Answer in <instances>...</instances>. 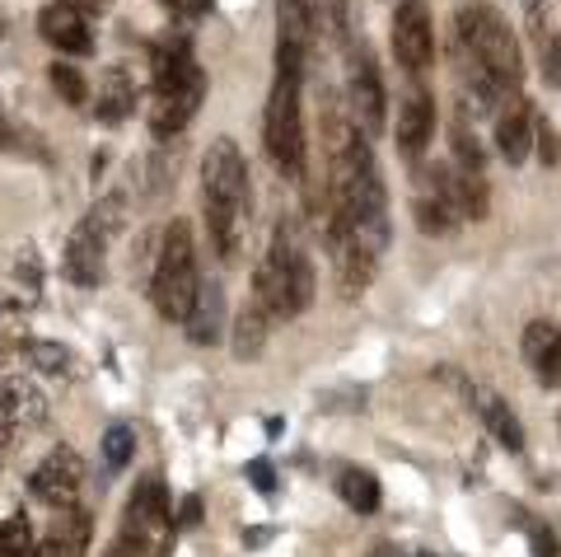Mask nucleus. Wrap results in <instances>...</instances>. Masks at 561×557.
Segmentation results:
<instances>
[{"label":"nucleus","mask_w":561,"mask_h":557,"mask_svg":"<svg viewBox=\"0 0 561 557\" xmlns=\"http://www.w3.org/2000/svg\"><path fill=\"white\" fill-rule=\"evenodd\" d=\"M328 212H323V235L328 239H351L365 253L383 258L393 243V220H389V193H383L379 164L370 155V136H365L351 117L328 122Z\"/></svg>","instance_id":"obj_1"},{"label":"nucleus","mask_w":561,"mask_h":557,"mask_svg":"<svg viewBox=\"0 0 561 557\" xmlns=\"http://www.w3.org/2000/svg\"><path fill=\"white\" fill-rule=\"evenodd\" d=\"M202 202H206V230L210 243L225 263L239 258V243L249 235V206H253V187H249V164L243 150L230 136H216L202 155Z\"/></svg>","instance_id":"obj_2"},{"label":"nucleus","mask_w":561,"mask_h":557,"mask_svg":"<svg viewBox=\"0 0 561 557\" xmlns=\"http://www.w3.org/2000/svg\"><path fill=\"white\" fill-rule=\"evenodd\" d=\"M305 66H309V52L276 43V76H272L267 113H262V146H267L276 173H286V179H305L309 169V132L300 113Z\"/></svg>","instance_id":"obj_3"},{"label":"nucleus","mask_w":561,"mask_h":557,"mask_svg":"<svg viewBox=\"0 0 561 557\" xmlns=\"http://www.w3.org/2000/svg\"><path fill=\"white\" fill-rule=\"evenodd\" d=\"M150 76H154L150 132H154V141H169L206 103V71L197 66V57H192V47L183 38H164L150 52Z\"/></svg>","instance_id":"obj_4"},{"label":"nucleus","mask_w":561,"mask_h":557,"mask_svg":"<svg viewBox=\"0 0 561 557\" xmlns=\"http://www.w3.org/2000/svg\"><path fill=\"white\" fill-rule=\"evenodd\" d=\"M253 295L262 300V309H267L272 319H280V323L309 309V300H313V263H309V249H305L300 230H295V220H276L267 253H262V263L253 272Z\"/></svg>","instance_id":"obj_5"},{"label":"nucleus","mask_w":561,"mask_h":557,"mask_svg":"<svg viewBox=\"0 0 561 557\" xmlns=\"http://www.w3.org/2000/svg\"><path fill=\"white\" fill-rule=\"evenodd\" d=\"M197 291H202V272H197L192 220H169V230L160 235V249H154V268H150V300L160 309V319L187 323L192 305H197Z\"/></svg>","instance_id":"obj_6"},{"label":"nucleus","mask_w":561,"mask_h":557,"mask_svg":"<svg viewBox=\"0 0 561 557\" xmlns=\"http://www.w3.org/2000/svg\"><path fill=\"white\" fill-rule=\"evenodd\" d=\"M122 230V197H103L90 216H84L76 230H70L66 249H61V272L70 286H103L108 282V249Z\"/></svg>","instance_id":"obj_7"},{"label":"nucleus","mask_w":561,"mask_h":557,"mask_svg":"<svg viewBox=\"0 0 561 557\" xmlns=\"http://www.w3.org/2000/svg\"><path fill=\"white\" fill-rule=\"evenodd\" d=\"M346 103H351V122L365 136H379L389 127V94H383L379 66L365 43H346Z\"/></svg>","instance_id":"obj_8"},{"label":"nucleus","mask_w":561,"mask_h":557,"mask_svg":"<svg viewBox=\"0 0 561 557\" xmlns=\"http://www.w3.org/2000/svg\"><path fill=\"white\" fill-rule=\"evenodd\" d=\"M393 57L412 80L431 71V61H435L431 0H398L393 5Z\"/></svg>","instance_id":"obj_9"},{"label":"nucleus","mask_w":561,"mask_h":557,"mask_svg":"<svg viewBox=\"0 0 561 557\" xmlns=\"http://www.w3.org/2000/svg\"><path fill=\"white\" fill-rule=\"evenodd\" d=\"M80 482H84V459L70 445H57V450H47V459L38 468H33L28 492L38 497L43 507L66 511V507H80Z\"/></svg>","instance_id":"obj_10"},{"label":"nucleus","mask_w":561,"mask_h":557,"mask_svg":"<svg viewBox=\"0 0 561 557\" xmlns=\"http://www.w3.org/2000/svg\"><path fill=\"white\" fill-rule=\"evenodd\" d=\"M94 14H84L76 0H51L38 14V33L61 52V57H90L94 52Z\"/></svg>","instance_id":"obj_11"},{"label":"nucleus","mask_w":561,"mask_h":557,"mask_svg":"<svg viewBox=\"0 0 561 557\" xmlns=\"http://www.w3.org/2000/svg\"><path fill=\"white\" fill-rule=\"evenodd\" d=\"M47 417V398L33 385H5L0 389V464L14 450V441L28 436L33 427H43Z\"/></svg>","instance_id":"obj_12"},{"label":"nucleus","mask_w":561,"mask_h":557,"mask_svg":"<svg viewBox=\"0 0 561 557\" xmlns=\"http://www.w3.org/2000/svg\"><path fill=\"white\" fill-rule=\"evenodd\" d=\"M393 136H398L402 160H421V155L431 150V136H435V99H431V90H421V84H412V90L402 94Z\"/></svg>","instance_id":"obj_13"},{"label":"nucleus","mask_w":561,"mask_h":557,"mask_svg":"<svg viewBox=\"0 0 561 557\" xmlns=\"http://www.w3.org/2000/svg\"><path fill=\"white\" fill-rule=\"evenodd\" d=\"M534 132H538V113H534V103L515 94L505 109L496 113V150H501V160L519 169L524 160H529V150H534Z\"/></svg>","instance_id":"obj_14"},{"label":"nucleus","mask_w":561,"mask_h":557,"mask_svg":"<svg viewBox=\"0 0 561 557\" xmlns=\"http://www.w3.org/2000/svg\"><path fill=\"white\" fill-rule=\"evenodd\" d=\"M524 365L534 371V379L542 389H561V328L552 319H534L519 338Z\"/></svg>","instance_id":"obj_15"},{"label":"nucleus","mask_w":561,"mask_h":557,"mask_svg":"<svg viewBox=\"0 0 561 557\" xmlns=\"http://www.w3.org/2000/svg\"><path fill=\"white\" fill-rule=\"evenodd\" d=\"M84 548H90V515L80 507H66V511H57L51 534L43 544H33L28 557H84Z\"/></svg>","instance_id":"obj_16"},{"label":"nucleus","mask_w":561,"mask_h":557,"mask_svg":"<svg viewBox=\"0 0 561 557\" xmlns=\"http://www.w3.org/2000/svg\"><path fill=\"white\" fill-rule=\"evenodd\" d=\"M94 113L99 122H108V127H117V122H127L136 113V80L127 66H108L94 90Z\"/></svg>","instance_id":"obj_17"},{"label":"nucleus","mask_w":561,"mask_h":557,"mask_svg":"<svg viewBox=\"0 0 561 557\" xmlns=\"http://www.w3.org/2000/svg\"><path fill=\"white\" fill-rule=\"evenodd\" d=\"M220 323H225V295L216 282H206L197 291V305H192V315H187V338L197 342V346H210V342H220Z\"/></svg>","instance_id":"obj_18"},{"label":"nucleus","mask_w":561,"mask_h":557,"mask_svg":"<svg viewBox=\"0 0 561 557\" xmlns=\"http://www.w3.org/2000/svg\"><path fill=\"white\" fill-rule=\"evenodd\" d=\"M267 328H272V315L262 309V300L253 295V300L234 315V356L239 361H257L262 346H267Z\"/></svg>","instance_id":"obj_19"},{"label":"nucleus","mask_w":561,"mask_h":557,"mask_svg":"<svg viewBox=\"0 0 561 557\" xmlns=\"http://www.w3.org/2000/svg\"><path fill=\"white\" fill-rule=\"evenodd\" d=\"M472 398H478V412H482V427L491 431V441L505 445L511 455H519L524 450V427H519V417L505 408V398H496V394H472Z\"/></svg>","instance_id":"obj_20"},{"label":"nucleus","mask_w":561,"mask_h":557,"mask_svg":"<svg viewBox=\"0 0 561 557\" xmlns=\"http://www.w3.org/2000/svg\"><path fill=\"white\" fill-rule=\"evenodd\" d=\"M337 497H342L356 515H375V511L383 507V487H379V478L370 474V468H342Z\"/></svg>","instance_id":"obj_21"},{"label":"nucleus","mask_w":561,"mask_h":557,"mask_svg":"<svg viewBox=\"0 0 561 557\" xmlns=\"http://www.w3.org/2000/svg\"><path fill=\"white\" fill-rule=\"evenodd\" d=\"M449 146H454V169L463 173H486V155H482V141L472 132V117L454 113V127H449Z\"/></svg>","instance_id":"obj_22"},{"label":"nucleus","mask_w":561,"mask_h":557,"mask_svg":"<svg viewBox=\"0 0 561 557\" xmlns=\"http://www.w3.org/2000/svg\"><path fill=\"white\" fill-rule=\"evenodd\" d=\"M412 216H416V230L421 235H449L454 225H459V216H454V206L445 197H435L421 187V197L412 202Z\"/></svg>","instance_id":"obj_23"},{"label":"nucleus","mask_w":561,"mask_h":557,"mask_svg":"<svg viewBox=\"0 0 561 557\" xmlns=\"http://www.w3.org/2000/svg\"><path fill=\"white\" fill-rule=\"evenodd\" d=\"M313 33H323L328 43H346V0H305Z\"/></svg>","instance_id":"obj_24"},{"label":"nucleus","mask_w":561,"mask_h":557,"mask_svg":"<svg viewBox=\"0 0 561 557\" xmlns=\"http://www.w3.org/2000/svg\"><path fill=\"white\" fill-rule=\"evenodd\" d=\"M47 80H51V90H57L70 103V109H84V103H90V80H84L70 61H51Z\"/></svg>","instance_id":"obj_25"},{"label":"nucleus","mask_w":561,"mask_h":557,"mask_svg":"<svg viewBox=\"0 0 561 557\" xmlns=\"http://www.w3.org/2000/svg\"><path fill=\"white\" fill-rule=\"evenodd\" d=\"M33 553V525L28 515H5L0 520V557H28Z\"/></svg>","instance_id":"obj_26"},{"label":"nucleus","mask_w":561,"mask_h":557,"mask_svg":"<svg viewBox=\"0 0 561 557\" xmlns=\"http://www.w3.org/2000/svg\"><path fill=\"white\" fill-rule=\"evenodd\" d=\"M131 455H136L131 427H108V431H103V459H108V468H127Z\"/></svg>","instance_id":"obj_27"},{"label":"nucleus","mask_w":561,"mask_h":557,"mask_svg":"<svg viewBox=\"0 0 561 557\" xmlns=\"http://www.w3.org/2000/svg\"><path fill=\"white\" fill-rule=\"evenodd\" d=\"M24 352H28V361L33 365H38V371H66V346H51V342H28L24 346Z\"/></svg>","instance_id":"obj_28"},{"label":"nucleus","mask_w":561,"mask_h":557,"mask_svg":"<svg viewBox=\"0 0 561 557\" xmlns=\"http://www.w3.org/2000/svg\"><path fill=\"white\" fill-rule=\"evenodd\" d=\"M150 553V538L146 534H136V530H127L122 525V534L113 538V548L103 553V557H146Z\"/></svg>","instance_id":"obj_29"},{"label":"nucleus","mask_w":561,"mask_h":557,"mask_svg":"<svg viewBox=\"0 0 561 557\" xmlns=\"http://www.w3.org/2000/svg\"><path fill=\"white\" fill-rule=\"evenodd\" d=\"M534 146H538V155H542V164H548V169L561 160V146H557V132H552V122H548V117H538Z\"/></svg>","instance_id":"obj_30"},{"label":"nucleus","mask_w":561,"mask_h":557,"mask_svg":"<svg viewBox=\"0 0 561 557\" xmlns=\"http://www.w3.org/2000/svg\"><path fill=\"white\" fill-rule=\"evenodd\" d=\"M524 530H529V538H534V557H561V544H557V534L548 525H534V520H524Z\"/></svg>","instance_id":"obj_31"},{"label":"nucleus","mask_w":561,"mask_h":557,"mask_svg":"<svg viewBox=\"0 0 561 557\" xmlns=\"http://www.w3.org/2000/svg\"><path fill=\"white\" fill-rule=\"evenodd\" d=\"M202 520V497H183V507L173 511V530H192Z\"/></svg>","instance_id":"obj_32"},{"label":"nucleus","mask_w":561,"mask_h":557,"mask_svg":"<svg viewBox=\"0 0 561 557\" xmlns=\"http://www.w3.org/2000/svg\"><path fill=\"white\" fill-rule=\"evenodd\" d=\"M542 76H548V84L561 90V38L548 47V57H542Z\"/></svg>","instance_id":"obj_33"},{"label":"nucleus","mask_w":561,"mask_h":557,"mask_svg":"<svg viewBox=\"0 0 561 557\" xmlns=\"http://www.w3.org/2000/svg\"><path fill=\"white\" fill-rule=\"evenodd\" d=\"M249 478H253L257 492H272V487H276V478H272V464H267V459H253V464H249Z\"/></svg>","instance_id":"obj_34"},{"label":"nucleus","mask_w":561,"mask_h":557,"mask_svg":"<svg viewBox=\"0 0 561 557\" xmlns=\"http://www.w3.org/2000/svg\"><path fill=\"white\" fill-rule=\"evenodd\" d=\"M24 146V136L14 132V127H5V122H0V150H20Z\"/></svg>","instance_id":"obj_35"},{"label":"nucleus","mask_w":561,"mask_h":557,"mask_svg":"<svg viewBox=\"0 0 561 557\" xmlns=\"http://www.w3.org/2000/svg\"><path fill=\"white\" fill-rule=\"evenodd\" d=\"M375 557H421V553H408V548H398V544H383V548H375Z\"/></svg>","instance_id":"obj_36"},{"label":"nucleus","mask_w":561,"mask_h":557,"mask_svg":"<svg viewBox=\"0 0 561 557\" xmlns=\"http://www.w3.org/2000/svg\"><path fill=\"white\" fill-rule=\"evenodd\" d=\"M76 5H80L84 14H94V10H103V5H108V0H76Z\"/></svg>","instance_id":"obj_37"},{"label":"nucleus","mask_w":561,"mask_h":557,"mask_svg":"<svg viewBox=\"0 0 561 557\" xmlns=\"http://www.w3.org/2000/svg\"><path fill=\"white\" fill-rule=\"evenodd\" d=\"M0 33H5V24H0Z\"/></svg>","instance_id":"obj_38"}]
</instances>
